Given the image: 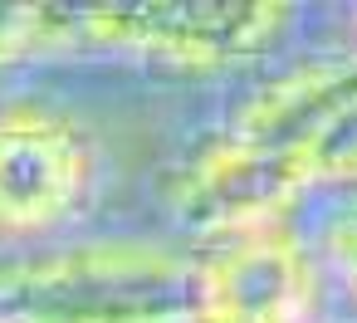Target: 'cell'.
Segmentation results:
<instances>
[{
    "label": "cell",
    "instance_id": "cell-1",
    "mask_svg": "<svg viewBox=\"0 0 357 323\" xmlns=\"http://www.w3.org/2000/svg\"><path fill=\"white\" fill-rule=\"evenodd\" d=\"M357 186V50L274 64L172 172L167 206L191 245L298 220Z\"/></svg>",
    "mask_w": 357,
    "mask_h": 323
},
{
    "label": "cell",
    "instance_id": "cell-2",
    "mask_svg": "<svg viewBox=\"0 0 357 323\" xmlns=\"http://www.w3.org/2000/svg\"><path fill=\"white\" fill-rule=\"evenodd\" d=\"M196 255L167 235H64L0 260V323H191Z\"/></svg>",
    "mask_w": 357,
    "mask_h": 323
},
{
    "label": "cell",
    "instance_id": "cell-3",
    "mask_svg": "<svg viewBox=\"0 0 357 323\" xmlns=\"http://www.w3.org/2000/svg\"><path fill=\"white\" fill-rule=\"evenodd\" d=\"M298 25L294 6H113L64 10V54H113L172 74L220 79L269 64Z\"/></svg>",
    "mask_w": 357,
    "mask_h": 323
},
{
    "label": "cell",
    "instance_id": "cell-4",
    "mask_svg": "<svg viewBox=\"0 0 357 323\" xmlns=\"http://www.w3.org/2000/svg\"><path fill=\"white\" fill-rule=\"evenodd\" d=\"M103 186L93 128L59 98H0V245L35 250L79 230Z\"/></svg>",
    "mask_w": 357,
    "mask_h": 323
},
{
    "label": "cell",
    "instance_id": "cell-5",
    "mask_svg": "<svg viewBox=\"0 0 357 323\" xmlns=\"http://www.w3.org/2000/svg\"><path fill=\"white\" fill-rule=\"evenodd\" d=\"M196 255V318L191 323H308L323 318L328 289L303 220L235 230Z\"/></svg>",
    "mask_w": 357,
    "mask_h": 323
},
{
    "label": "cell",
    "instance_id": "cell-6",
    "mask_svg": "<svg viewBox=\"0 0 357 323\" xmlns=\"http://www.w3.org/2000/svg\"><path fill=\"white\" fill-rule=\"evenodd\" d=\"M308 240H313L328 299H337L357 318V186L323 201Z\"/></svg>",
    "mask_w": 357,
    "mask_h": 323
},
{
    "label": "cell",
    "instance_id": "cell-7",
    "mask_svg": "<svg viewBox=\"0 0 357 323\" xmlns=\"http://www.w3.org/2000/svg\"><path fill=\"white\" fill-rule=\"evenodd\" d=\"M347 35H352V40H347V50H357V10L347 15Z\"/></svg>",
    "mask_w": 357,
    "mask_h": 323
},
{
    "label": "cell",
    "instance_id": "cell-8",
    "mask_svg": "<svg viewBox=\"0 0 357 323\" xmlns=\"http://www.w3.org/2000/svg\"><path fill=\"white\" fill-rule=\"evenodd\" d=\"M308 323H328V313H323V318H308Z\"/></svg>",
    "mask_w": 357,
    "mask_h": 323
}]
</instances>
